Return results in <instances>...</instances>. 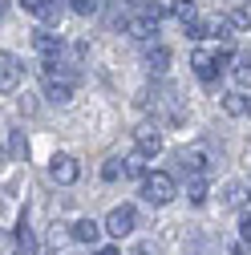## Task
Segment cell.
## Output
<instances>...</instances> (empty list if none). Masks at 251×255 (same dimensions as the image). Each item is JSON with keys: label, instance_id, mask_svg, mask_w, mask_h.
<instances>
[{"label": "cell", "instance_id": "e0dca14e", "mask_svg": "<svg viewBox=\"0 0 251 255\" xmlns=\"http://www.w3.org/2000/svg\"><path fill=\"white\" fill-rule=\"evenodd\" d=\"M170 12H174L182 24H186V20L195 16V0H170Z\"/></svg>", "mask_w": 251, "mask_h": 255}, {"label": "cell", "instance_id": "3957f363", "mask_svg": "<svg viewBox=\"0 0 251 255\" xmlns=\"http://www.w3.org/2000/svg\"><path fill=\"white\" fill-rule=\"evenodd\" d=\"M142 199L150 207H166L174 199V178L170 174H146L142 178Z\"/></svg>", "mask_w": 251, "mask_h": 255}, {"label": "cell", "instance_id": "9a60e30c", "mask_svg": "<svg viewBox=\"0 0 251 255\" xmlns=\"http://www.w3.org/2000/svg\"><path fill=\"white\" fill-rule=\"evenodd\" d=\"M223 20H227V28H235V33H243V28H251V12H247V8H231V12L223 16Z\"/></svg>", "mask_w": 251, "mask_h": 255}, {"label": "cell", "instance_id": "44dd1931", "mask_svg": "<svg viewBox=\"0 0 251 255\" xmlns=\"http://www.w3.org/2000/svg\"><path fill=\"white\" fill-rule=\"evenodd\" d=\"M61 4H65V0H53V4L41 12V20H45V24H61V16H65V8H61Z\"/></svg>", "mask_w": 251, "mask_h": 255}, {"label": "cell", "instance_id": "7402d4cb", "mask_svg": "<svg viewBox=\"0 0 251 255\" xmlns=\"http://www.w3.org/2000/svg\"><path fill=\"white\" fill-rule=\"evenodd\" d=\"M69 4H73L77 16H93V12H98V0H69Z\"/></svg>", "mask_w": 251, "mask_h": 255}, {"label": "cell", "instance_id": "7c38bea8", "mask_svg": "<svg viewBox=\"0 0 251 255\" xmlns=\"http://www.w3.org/2000/svg\"><path fill=\"white\" fill-rule=\"evenodd\" d=\"M73 239H77V243H98V239H102V227H98L93 219H77V223H73Z\"/></svg>", "mask_w": 251, "mask_h": 255}, {"label": "cell", "instance_id": "277c9868", "mask_svg": "<svg viewBox=\"0 0 251 255\" xmlns=\"http://www.w3.org/2000/svg\"><path fill=\"white\" fill-rule=\"evenodd\" d=\"M49 178L61 182V186H73V182L81 178L77 158H73V154H53V158H49Z\"/></svg>", "mask_w": 251, "mask_h": 255}, {"label": "cell", "instance_id": "5bb4252c", "mask_svg": "<svg viewBox=\"0 0 251 255\" xmlns=\"http://www.w3.org/2000/svg\"><path fill=\"white\" fill-rule=\"evenodd\" d=\"M223 203H227L231 211H243V203H247V186H239V182H231V186L223 190Z\"/></svg>", "mask_w": 251, "mask_h": 255}, {"label": "cell", "instance_id": "6da1fadb", "mask_svg": "<svg viewBox=\"0 0 251 255\" xmlns=\"http://www.w3.org/2000/svg\"><path fill=\"white\" fill-rule=\"evenodd\" d=\"M231 45H223V49H195V57H191V69L199 73V81L203 85H215L219 81V73H223L227 65H231Z\"/></svg>", "mask_w": 251, "mask_h": 255}, {"label": "cell", "instance_id": "5b68a950", "mask_svg": "<svg viewBox=\"0 0 251 255\" xmlns=\"http://www.w3.org/2000/svg\"><path fill=\"white\" fill-rule=\"evenodd\" d=\"M178 162H182V174H211L215 158H211V146H186Z\"/></svg>", "mask_w": 251, "mask_h": 255}, {"label": "cell", "instance_id": "d4e9b609", "mask_svg": "<svg viewBox=\"0 0 251 255\" xmlns=\"http://www.w3.org/2000/svg\"><path fill=\"white\" fill-rule=\"evenodd\" d=\"M239 235H243V243H251V215L239 219Z\"/></svg>", "mask_w": 251, "mask_h": 255}, {"label": "cell", "instance_id": "603a6c76", "mask_svg": "<svg viewBox=\"0 0 251 255\" xmlns=\"http://www.w3.org/2000/svg\"><path fill=\"white\" fill-rule=\"evenodd\" d=\"M49 4H53V0H20V8H24V12H33V16H41Z\"/></svg>", "mask_w": 251, "mask_h": 255}, {"label": "cell", "instance_id": "4316f807", "mask_svg": "<svg viewBox=\"0 0 251 255\" xmlns=\"http://www.w3.org/2000/svg\"><path fill=\"white\" fill-rule=\"evenodd\" d=\"M122 4H142V0H122Z\"/></svg>", "mask_w": 251, "mask_h": 255}, {"label": "cell", "instance_id": "cb8c5ba5", "mask_svg": "<svg viewBox=\"0 0 251 255\" xmlns=\"http://www.w3.org/2000/svg\"><path fill=\"white\" fill-rule=\"evenodd\" d=\"M118 174H122V162H106V166H102V178H106V182H114Z\"/></svg>", "mask_w": 251, "mask_h": 255}, {"label": "cell", "instance_id": "ba28073f", "mask_svg": "<svg viewBox=\"0 0 251 255\" xmlns=\"http://www.w3.org/2000/svg\"><path fill=\"white\" fill-rule=\"evenodd\" d=\"M134 231V207H114L110 215H106V235H130Z\"/></svg>", "mask_w": 251, "mask_h": 255}, {"label": "cell", "instance_id": "4fadbf2b", "mask_svg": "<svg viewBox=\"0 0 251 255\" xmlns=\"http://www.w3.org/2000/svg\"><path fill=\"white\" fill-rule=\"evenodd\" d=\"M223 110H227L231 118H247V114H251V98H247V93H227V98H223Z\"/></svg>", "mask_w": 251, "mask_h": 255}, {"label": "cell", "instance_id": "8992f818", "mask_svg": "<svg viewBox=\"0 0 251 255\" xmlns=\"http://www.w3.org/2000/svg\"><path fill=\"white\" fill-rule=\"evenodd\" d=\"M134 142H138V154H142V158L162 154V130H158V126H138V130H134Z\"/></svg>", "mask_w": 251, "mask_h": 255}, {"label": "cell", "instance_id": "ac0fdd59", "mask_svg": "<svg viewBox=\"0 0 251 255\" xmlns=\"http://www.w3.org/2000/svg\"><path fill=\"white\" fill-rule=\"evenodd\" d=\"M122 174H130V178H146V166H142V154H134V158H126V162H122Z\"/></svg>", "mask_w": 251, "mask_h": 255}, {"label": "cell", "instance_id": "8fae6325", "mask_svg": "<svg viewBox=\"0 0 251 255\" xmlns=\"http://www.w3.org/2000/svg\"><path fill=\"white\" fill-rule=\"evenodd\" d=\"M186 199H191L195 207L207 203V174H186Z\"/></svg>", "mask_w": 251, "mask_h": 255}, {"label": "cell", "instance_id": "52a82bcc", "mask_svg": "<svg viewBox=\"0 0 251 255\" xmlns=\"http://www.w3.org/2000/svg\"><path fill=\"white\" fill-rule=\"evenodd\" d=\"M20 77H24L20 61H16L12 53H0V93H12V89L20 85Z\"/></svg>", "mask_w": 251, "mask_h": 255}, {"label": "cell", "instance_id": "30bf717a", "mask_svg": "<svg viewBox=\"0 0 251 255\" xmlns=\"http://www.w3.org/2000/svg\"><path fill=\"white\" fill-rule=\"evenodd\" d=\"M146 65H150L154 73H166V69H170V49H166V45H150V49H146Z\"/></svg>", "mask_w": 251, "mask_h": 255}, {"label": "cell", "instance_id": "484cf974", "mask_svg": "<svg viewBox=\"0 0 251 255\" xmlns=\"http://www.w3.org/2000/svg\"><path fill=\"white\" fill-rule=\"evenodd\" d=\"M98 255H122V251H114V247H106V251H98Z\"/></svg>", "mask_w": 251, "mask_h": 255}, {"label": "cell", "instance_id": "d6986e66", "mask_svg": "<svg viewBox=\"0 0 251 255\" xmlns=\"http://www.w3.org/2000/svg\"><path fill=\"white\" fill-rule=\"evenodd\" d=\"M235 81H239V85H251V53L235 61Z\"/></svg>", "mask_w": 251, "mask_h": 255}, {"label": "cell", "instance_id": "2e32d148", "mask_svg": "<svg viewBox=\"0 0 251 255\" xmlns=\"http://www.w3.org/2000/svg\"><path fill=\"white\" fill-rule=\"evenodd\" d=\"M4 142H8V154H12V158H28V142L20 138V130H8Z\"/></svg>", "mask_w": 251, "mask_h": 255}, {"label": "cell", "instance_id": "9c48e42d", "mask_svg": "<svg viewBox=\"0 0 251 255\" xmlns=\"http://www.w3.org/2000/svg\"><path fill=\"white\" fill-rule=\"evenodd\" d=\"M33 49L45 57V65H49V61H57V57H61V37H53L49 28H41V33H33Z\"/></svg>", "mask_w": 251, "mask_h": 255}, {"label": "cell", "instance_id": "7a4b0ae2", "mask_svg": "<svg viewBox=\"0 0 251 255\" xmlns=\"http://www.w3.org/2000/svg\"><path fill=\"white\" fill-rule=\"evenodd\" d=\"M162 16H166V8H162V4H138V16H130V20H126V28H130L138 41H146V37H154V33H158Z\"/></svg>", "mask_w": 251, "mask_h": 255}, {"label": "cell", "instance_id": "ffe728a7", "mask_svg": "<svg viewBox=\"0 0 251 255\" xmlns=\"http://www.w3.org/2000/svg\"><path fill=\"white\" fill-rule=\"evenodd\" d=\"M16 243H20L24 251H37V239H33V231H28L24 219H20V227H16Z\"/></svg>", "mask_w": 251, "mask_h": 255}]
</instances>
